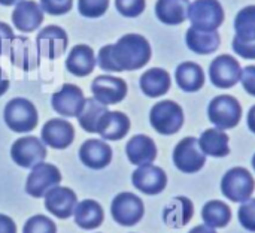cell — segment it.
<instances>
[{"label": "cell", "mask_w": 255, "mask_h": 233, "mask_svg": "<svg viewBox=\"0 0 255 233\" xmlns=\"http://www.w3.org/2000/svg\"><path fill=\"white\" fill-rule=\"evenodd\" d=\"M3 120L12 132L28 133L36 129L39 115L36 106L28 99L15 97L6 103L3 111Z\"/></svg>", "instance_id": "7a4b0ae2"}, {"label": "cell", "mask_w": 255, "mask_h": 233, "mask_svg": "<svg viewBox=\"0 0 255 233\" xmlns=\"http://www.w3.org/2000/svg\"><path fill=\"white\" fill-rule=\"evenodd\" d=\"M0 233H16L15 222L4 214H0Z\"/></svg>", "instance_id": "b9f144b4"}, {"label": "cell", "mask_w": 255, "mask_h": 233, "mask_svg": "<svg viewBox=\"0 0 255 233\" xmlns=\"http://www.w3.org/2000/svg\"><path fill=\"white\" fill-rule=\"evenodd\" d=\"M7 88H9V79L6 76L4 70L0 67V97L7 91Z\"/></svg>", "instance_id": "7bdbcfd3"}, {"label": "cell", "mask_w": 255, "mask_h": 233, "mask_svg": "<svg viewBox=\"0 0 255 233\" xmlns=\"http://www.w3.org/2000/svg\"><path fill=\"white\" fill-rule=\"evenodd\" d=\"M40 141L54 150H66L75 141V129L67 120H48L42 127Z\"/></svg>", "instance_id": "2e32d148"}, {"label": "cell", "mask_w": 255, "mask_h": 233, "mask_svg": "<svg viewBox=\"0 0 255 233\" xmlns=\"http://www.w3.org/2000/svg\"><path fill=\"white\" fill-rule=\"evenodd\" d=\"M10 18L15 28L24 33H33L43 22V10L33 0H21L15 4Z\"/></svg>", "instance_id": "ac0fdd59"}, {"label": "cell", "mask_w": 255, "mask_h": 233, "mask_svg": "<svg viewBox=\"0 0 255 233\" xmlns=\"http://www.w3.org/2000/svg\"><path fill=\"white\" fill-rule=\"evenodd\" d=\"M173 163L184 174H196L206 163V154L193 136L181 139L173 150Z\"/></svg>", "instance_id": "9c48e42d"}, {"label": "cell", "mask_w": 255, "mask_h": 233, "mask_svg": "<svg viewBox=\"0 0 255 233\" xmlns=\"http://www.w3.org/2000/svg\"><path fill=\"white\" fill-rule=\"evenodd\" d=\"M224 9L218 0H196L190 3L188 19L191 27L205 31H214L224 22Z\"/></svg>", "instance_id": "5b68a950"}, {"label": "cell", "mask_w": 255, "mask_h": 233, "mask_svg": "<svg viewBox=\"0 0 255 233\" xmlns=\"http://www.w3.org/2000/svg\"><path fill=\"white\" fill-rule=\"evenodd\" d=\"M126 154L128 162L136 166L152 165V162L157 159V145L149 136L136 135L127 142Z\"/></svg>", "instance_id": "603a6c76"}, {"label": "cell", "mask_w": 255, "mask_h": 233, "mask_svg": "<svg viewBox=\"0 0 255 233\" xmlns=\"http://www.w3.org/2000/svg\"><path fill=\"white\" fill-rule=\"evenodd\" d=\"M15 34L9 24L0 21V55H6L10 51V45Z\"/></svg>", "instance_id": "ab89813d"}, {"label": "cell", "mask_w": 255, "mask_h": 233, "mask_svg": "<svg viewBox=\"0 0 255 233\" xmlns=\"http://www.w3.org/2000/svg\"><path fill=\"white\" fill-rule=\"evenodd\" d=\"M184 111L179 103L173 100H161L151 108L149 123L160 135H175L184 126Z\"/></svg>", "instance_id": "3957f363"}, {"label": "cell", "mask_w": 255, "mask_h": 233, "mask_svg": "<svg viewBox=\"0 0 255 233\" xmlns=\"http://www.w3.org/2000/svg\"><path fill=\"white\" fill-rule=\"evenodd\" d=\"M91 93L94 99L103 105H115L127 96V84L123 78L100 75L91 82Z\"/></svg>", "instance_id": "4fadbf2b"}, {"label": "cell", "mask_w": 255, "mask_h": 233, "mask_svg": "<svg viewBox=\"0 0 255 233\" xmlns=\"http://www.w3.org/2000/svg\"><path fill=\"white\" fill-rule=\"evenodd\" d=\"M253 168H254V171H255V154H254V157H253Z\"/></svg>", "instance_id": "7dc6e473"}, {"label": "cell", "mask_w": 255, "mask_h": 233, "mask_svg": "<svg viewBox=\"0 0 255 233\" xmlns=\"http://www.w3.org/2000/svg\"><path fill=\"white\" fill-rule=\"evenodd\" d=\"M202 219L212 229H223L232 220V210L221 201H209L202 210Z\"/></svg>", "instance_id": "4dcf8cb0"}, {"label": "cell", "mask_w": 255, "mask_h": 233, "mask_svg": "<svg viewBox=\"0 0 255 233\" xmlns=\"http://www.w3.org/2000/svg\"><path fill=\"white\" fill-rule=\"evenodd\" d=\"M254 190V177L245 168H233L227 171L221 180L223 195L235 204H244L245 201H248L253 196Z\"/></svg>", "instance_id": "8992f818"}, {"label": "cell", "mask_w": 255, "mask_h": 233, "mask_svg": "<svg viewBox=\"0 0 255 233\" xmlns=\"http://www.w3.org/2000/svg\"><path fill=\"white\" fill-rule=\"evenodd\" d=\"M151 55L152 49L146 37L137 33H127L117 43L100 48L97 64L105 72H130L148 64Z\"/></svg>", "instance_id": "6da1fadb"}, {"label": "cell", "mask_w": 255, "mask_h": 233, "mask_svg": "<svg viewBox=\"0 0 255 233\" xmlns=\"http://www.w3.org/2000/svg\"><path fill=\"white\" fill-rule=\"evenodd\" d=\"M10 157L19 168L31 169L45 160L46 147L36 136H22L12 144Z\"/></svg>", "instance_id": "30bf717a"}, {"label": "cell", "mask_w": 255, "mask_h": 233, "mask_svg": "<svg viewBox=\"0 0 255 233\" xmlns=\"http://www.w3.org/2000/svg\"><path fill=\"white\" fill-rule=\"evenodd\" d=\"M238 217H239V222L241 225L250 231V232H255V199H248L245 201L239 211H238Z\"/></svg>", "instance_id": "8d00e7d4"}, {"label": "cell", "mask_w": 255, "mask_h": 233, "mask_svg": "<svg viewBox=\"0 0 255 233\" xmlns=\"http://www.w3.org/2000/svg\"><path fill=\"white\" fill-rule=\"evenodd\" d=\"M79 160L84 166L100 171L111 165L112 148L102 139H87L79 148Z\"/></svg>", "instance_id": "ffe728a7"}, {"label": "cell", "mask_w": 255, "mask_h": 233, "mask_svg": "<svg viewBox=\"0 0 255 233\" xmlns=\"http://www.w3.org/2000/svg\"><path fill=\"white\" fill-rule=\"evenodd\" d=\"M52 109L63 117H76L81 114L85 97L82 90L75 84H64L58 91H55L51 97Z\"/></svg>", "instance_id": "5bb4252c"}, {"label": "cell", "mask_w": 255, "mask_h": 233, "mask_svg": "<svg viewBox=\"0 0 255 233\" xmlns=\"http://www.w3.org/2000/svg\"><path fill=\"white\" fill-rule=\"evenodd\" d=\"M73 217L76 226H79L84 231H91L102 226L105 220V213L99 202L93 199H85L82 202H78Z\"/></svg>", "instance_id": "f1b7e54d"}, {"label": "cell", "mask_w": 255, "mask_h": 233, "mask_svg": "<svg viewBox=\"0 0 255 233\" xmlns=\"http://www.w3.org/2000/svg\"><path fill=\"white\" fill-rule=\"evenodd\" d=\"M188 233H217V231L209 228V226H206V225H200V226L193 228Z\"/></svg>", "instance_id": "ee69618b"}, {"label": "cell", "mask_w": 255, "mask_h": 233, "mask_svg": "<svg viewBox=\"0 0 255 233\" xmlns=\"http://www.w3.org/2000/svg\"><path fill=\"white\" fill-rule=\"evenodd\" d=\"M61 183V172L57 166L52 163H39L34 168H31V172L27 177L25 181V192L31 198L40 199L45 198V195L54 189L55 186H60Z\"/></svg>", "instance_id": "ba28073f"}, {"label": "cell", "mask_w": 255, "mask_h": 233, "mask_svg": "<svg viewBox=\"0 0 255 233\" xmlns=\"http://www.w3.org/2000/svg\"><path fill=\"white\" fill-rule=\"evenodd\" d=\"M194 216V204L185 196L173 198L163 211V222L166 226L181 229L187 226Z\"/></svg>", "instance_id": "44dd1931"}, {"label": "cell", "mask_w": 255, "mask_h": 233, "mask_svg": "<svg viewBox=\"0 0 255 233\" xmlns=\"http://www.w3.org/2000/svg\"><path fill=\"white\" fill-rule=\"evenodd\" d=\"M190 0H157L155 15L167 25H179L188 19Z\"/></svg>", "instance_id": "484cf974"}, {"label": "cell", "mask_w": 255, "mask_h": 233, "mask_svg": "<svg viewBox=\"0 0 255 233\" xmlns=\"http://www.w3.org/2000/svg\"><path fill=\"white\" fill-rule=\"evenodd\" d=\"M230 139L229 135L221 129H208L202 133L199 145L206 156L211 157H226L230 154Z\"/></svg>", "instance_id": "f546056e"}, {"label": "cell", "mask_w": 255, "mask_h": 233, "mask_svg": "<svg viewBox=\"0 0 255 233\" xmlns=\"http://www.w3.org/2000/svg\"><path fill=\"white\" fill-rule=\"evenodd\" d=\"M139 85L145 96L161 97L170 90L172 79L167 70L161 67H151L140 76Z\"/></svg>", "instance_id": "d4e9b609"}, {"label": "cell", "mask_w": 255, "mask_h": 233, "mask_svg": "<svg viewBox=\"0 0 255 233\" xmlns=\"http://www.w3.org/2000/svg\"><path fill=\"white\" fill-rule=\"evenodd\" d=\"M117 10L127 18H136L143 13L146 7V0H115Z\"/></svg>", "instance_id": "d590c367"}, {"label": "cell", "mask_w": 255, "mask_h": 233, "mask_svg": "<svg viewBox=\"0 0 255 233\" xmlns=\"http://www.w3.org/2000/svg\"><path fill=\"white\" fill-rule=\"evenodd\" d=\"M76 205H78V196L69 187L55 186L45 195L46 211L60 220H66L72 217Z\"/></svg>", "instance_id": "9a60e30c"}, {"label": "cell", "mask_w": 255, "mask_h": 233, "mask_svg": "<svg viewBox=\"0 0 255 233\" xmlns=\"http://www.w3.org/2000/svg\"><path fill=\"white\" fill-rule=\"evenodd\" d=\"M10 61L25 72H31L39 66V52L36 42L25 36H15L10 45Z\"/></svg>", "instance_id": "d6986e66"}, {"label": "cell", "mask_w": 255, "mask_h": 233, "mask_svg": "<svg viewBox=\"0 0 255 233\" xmlns=\"http://www.w3.org/2000/svg\"><path fill=\"white\" fill-rule=\"evenodd\" d=\"M242 67L239 61L229 54H221L209 66V79L218 88H232L241 81Z\"/></svg>", "instance_id": "7c38bea8"}, {"label": "cell", "mask_w": 255, "mask_h": 233, "mask_svg": "<svg viewBox=\"0 0 255 233\" xmlns=\"http://www.w3.org/2000/svg\"><path fill=\"white\" fill-rule=\"evenodd\" d=\"M108 106L97 102L94 97L85 99V105L81 111V114L78 115V121L79 126L88 132V133H96L97 132V126L102 120V117L108 112Z\"/></svg>", "instance_id": "1f68e13d"}, {"label": "cell", "mask_w": 255, "mask_h": 233, "mask_svg": "<svg viewBox=\"0 0 255 233\" xmlns=\"http://www.w3.org/2000/svg\"><path fill=\"white\" fill-rule=\"evenodd\" d=\"M241 82L245 91L255 97V66H247L245 69H242Z\"/></svg>", "instance_id": "60d3db41"}, {"label": "cell", "mask_w": 255, "mask_h": 233, "mask_svg": "<svg viewBox=\"0 0 255 233\" xmlns=\"http://www.w3.org/2000/svg\"><path fill=\"white\" fill-rule=\"evenodd\" d=\"M236 37L242 40H255V4L245 6L235 18Z\"/></svg>", "instance_id": "d6a6232c"}, {"label": "cell", "mask_w": 255, "mask_h": 233, "mask_svg": "<svg viewBox=\"0 0 255 233\" xmlns=\"http://www.w3.org/2000/svg\"><path fill=\"white\" fill-rule=\"evenodd\" d=\"M97 64V58L91 46L85 43L75 45L66 58V69L75 76H88Z\"/></svg>", "instance_id": "7402d4cb"}, {"label": "cell", "mask_w": 255, "mask_h": 233, "mask_svg": "<svg viewBox=\"0 0 255 233\" xmlns=\"http://www.w3.org/2000/svg\"><path fill=\"white\" fill-rule=\"evenodd\" d=\"M73 0H40V7L48 15H64L72 10Z\"/></svg>", "instance_id": "74e56055"}, {"label": "cell", "mask_w": 255, "mask_h": 233, "mask_svg": "<svg viewBox=\"0 0 255 233\" xmlns=\"http://www.w3.org/2000/svg\"><path fill=\"white\" fill-rule=\"evenodd\" d=\"M175 79L182 91L194 93L205 85V72L200 64L194 61H184L176 67Z\"/></svg>", "instance_id": "83f0119b"}, {"label": "cell", "mask_w": 255, "mask_h": 233, "mask_svg": "<svg viewBox=\"0 0 255 233\" xmlns=\"http://www.w3.org/2000/svg\"><path fill=\"white\" fill-rule=\"evenodd\" d=\"M111 214L120 226L131 228L142 220L145 207L139 196L130 192H124L114 198L111 204Z\"/></svg>", "instance_id": "52a82bcc"}, {"label": "cell", "mask_w": 255, "mask_h": 233, "mask_svg": "<svg viewBox=\"0 0 255 233\" xmlns=\"http://www.w3.org/2000/svg\"><path fill=\"white\" fill-rule=\"evenodd\" d=\"M131 183L134 186V189H137L139 192L154 196L161 193L166 186H167V175L166 172L154 165H145V166H139L133 175H131Z\"/></svg>", "instance_id": "e0dca14e"}, {"label": "cell", "mask_w": 255, "mask_h": 233, "mask_svg": "<svg viewBox=\"0 0 255 233\" xmlns=\"http://www.w3.org/2000/svg\"><path fill=\"white\" fill-rule=\"evenodd\" d=\"M130 130V118L120 111H108L99 126L97 132L106 141H120L123 139Z\"/></svg>", "instance_id": "cb8c5ba5"}, {"label": "cell", "mask_w": 255, "mask_h": 233, "mask_svg": "<svg viewBox=\"0 0 255 233\" xmlns=\"http://www.w3.org/2000/svg\"><path fill=\"white\" fill-rule=\"evenodd\" d=\"M67 45H69L67 33L58 25H46L37 33V37H36L39 57H43L48 60L60 58L66 52Z\"/></svg>", "instance_id": "8fae6325"}, {"label": "cell", "mask_w": 255, "mask_h": 233, "mask_svg": "<svg viewBox=\"0 0 255 233\" xmlns=\"http://www.w3.org/2000/svg\"><path fill=\"white\" fill-rule=\"evenodd\" d=\"M232 46L238 55H241L247 60H255V40H242L235 36Z\"/></svg>", "instance_id": "f35d334b"}, {"label": "cell", "mask_w": 255, "mask_h": 233, "mask_svg": "<svg viewBox=\"0 0 255 233\" xmlns=\"http://www.w3.org/2000/svg\"><path fill=\"white\" fill-rule=\"evenodd\" d=\"M109 0H78V9L82 16L99 18L106 13Z\"/></svg>", "instance_id": "e575fe53"}, {"label": "cell", "mask_w": 255, "mask_h": 233, "mask_svg": "<svg viewBox=\"0 0 255 233\" xmlns=\"http://www.w3.org/2000/svg\"><path fill=\"white\" fill-rule=\"evenodd\" d=\"M248 127L253 133H255V105L248 112Z\"/></svg>", "instance_id": "f6af8a7d"}, {"label": "cell", "mask_w": 255, "mask_h": 233, "mask_svg": "<svg viewBox=\"0 0 255 233\" xmlns=\"http://www.w3.org/2000/svg\"><path fill=\"white\" fill-rule=\"evenodd\" d=\"M208 117L217 129L229 130L239 124L242 118V106L236 97L230 94H221L211 100Z\"/></svg>", "instance_id": "277c9868"}, {"label": "cell", "mask_w": 255, "mask_h": 233, "mask_svg": "<svg viewBox=\"0 0 255 233\" xmlns=\"http://www.w3.org/2000/svg\"><path fill=\"white\" fill-rule=\"evenodd\" d=\"M18 1H21V0H0V4L1 6H12V4H16Z\"/></svg>", "instance_id": "bcb514c9"}, {"label": "cell", "mask_w": 255, "mask_h": 233, "mask_svg": "<svg viewBox=\"0 0 255 233\" xmlns=\"http://www.w3.org/2000/svg\"><path fill=\"white\" fill-rule=\"evenodd\" d=\"M185 43L193 52L206 55L218 49L221 43V37L217 30L205 31V30H197L194 27H190L185 34Z\"/></svg>", "instance_id": "4316f807"}, {"label": "cell", "mask_w": 255, "mask_h": 233, "mask_svg": "<svg viewBox=\"0 0 255 233\" xmlns=\"http://www.w3.org/2000/svg\"><path fill=\"white\" fill-rule=\"evenodd\" d=\"M22 233H57V226L49 217L37 214L25 222Z\"/></svg>", "instance_id": "836d02e7"}]
</instances>
